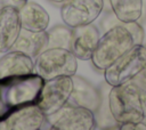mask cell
Returning a JSON list of instances; mask_svg holds the SVG:
<instances>
[{
	"mask_svg": "<svg viewBox=\"0 0 146 130\" xmlns=\"http://www.w3.org/2000/svg\"><path fill=\"white\" fill-rule=\"evenodd\" d=\"M48 32V48H71L73 29L66 24H58Z\"/></svg>",
	"mask_w": 146,
	"mask_h": 130,
	"instance_id": "cell-17",
	"label": "cell"
},
{
	"mask_svg": "<svg viewBox=\"0 0 146 130\" xmlns=\"http://www.w3.org/2000/svg\"><path fill=\"white\" fill-rule=\"evenodd\" d=\"M34 73V59L27 55L9 50L0 58V78Z\"/></svg>",
	"mask_w": 146,
	"mask_h": 130,
	"instance_id": "cell-15",
	"label": "cell"
},
{
	"mask_svg": "<svg viewBox=\"0 0 146 130\" xmlns=\"http://www.w3.org/2000/svg\"><path fill=\"white\" fill-rule=\"evenodd\" d=\"M46 123L50 129L56 130H92L97 128L92 111L70 103L46 116Z\"/></svg>",
	"mask_w": 146,
	"mask_h": 130,
	"instance_id": "cell-6",
	"label": "cell"
},
{
	"mask_svg": "<svg viewBox=\"0 0 146 130\" xmlns=\"http://www.w3.org/2000/svg\"><path fill=\"white\" fill-rule=\"evenodd\" d=\"M133 46V39L123 23L115 25L99 38L91 63L97 70L104 71Z\"/></svg>",
	"mask_w": 146,
	"mask_h": 130,
	"instance_id": "cell-3",
	"label": "cell"
},
{
	"mask_svg": "<svg viewBox=\"0 0 146 130\" xmlns=\"http://www.w3.org/2000/svg\"><path fill=\"white\" fill-rule=\"evenodd\" d=\"M146 66V46L135 44L113 64L104 70L105 81L111 86H119L137 78Z\"/></svg>",
	"mask_w": 146,
	"mask_h": 130,
	"instance_id": "cell-4",
	"label": "cell"
},
{
	"mask_svg": "<svg viewBox=\"0 0 146 130\" xmlns=\"http://www.w3.org/2000/svg\"><path fill=\"white\" fill-rule=\"evenodd\" d=\"M19 1H27V0H19Z\"/></svg>",
	"mask_w": 146,
	"mask_h": 130,
	"instance_id": "cell-24",
	"label": "cell"
},
{
	"mask_svg": "<svg viewBox=\"0 0 146 130\" xmlns=\"http://www.w3.org/2000/svg\"><path fill=\"white\" fill-rule=\"evenodd\" d=\"M22 29L29 31H46L49 25V15L43 7L33 1H24L18 8Z\"/></svg>",
	"mask_w": 146,
	"mask_h": 130,
	"instance_id": "cell-14",
	"label": "cell"
},
{
	"mask_svg": "<svg viewBox=\"0 0 146 130\" xmlns=\"http://www.w3.org/2000/svg\"><path fill=\"white\" fill-rule=\"evenodd\" d=\"M113 14L121 23L138 21L143 11V0H108Z\"/></svg>",
	"mask_w": 146,
	"mask_h": 130,
	"instance_id": "cell-16",
	"label": "cell"
},
{
	"mask_svg": "<svg viewBox=\"0 0 146 130\" xmlns=\"http://www.w3.org/2000/svg\"><path fill=\"white\" fill-rule=\"evenodd\" d=\"M73 90V79L68 75L56 76L44 80L38 106L46 116L57 112L68 103Z\"/></svg>",
	"mask_w": 146,
	"mask_h": 130,
	"instance_id": "cell-7",
	"label": "cell"
},
{
	"mask_svg": "<svg viewBox=\"0 0 146 130\" xmlns=\"http://www.w3.org/2000/svg\"><path fill=\"white\" fill-rule=\"evenodd\" d=\"M24 1H19V0H0V8L5 7V6H15L17 8H19L23 5Z\"/></svg>",
	"mask_w": 146,
	"mask_h": 130,
	"instance_id": "cell-21",
	"label": "cell"
},
{
	"mask_svg": "<svg viewBox=\"0 0 146 130\" xmlns=\"http://www.w3.org/2000/svg\"><path fill=\"white\" fill-rule=\"evenodd\" d=\"M43 83L36 73L0 78V122L19 108L38 104Z\"/></svg>",
	"mask_w": 146,
	"mask_h": 130,
	"instance_id": "cell-1",
	"label": "cell"
},
{
	"mask_svg": "<svg viewBox=\"0 0 146 130\" xmlns=\"http://www.w3.org/2000/svg\"><path fill=\"white\" fill-rule=\"evenodd\" d=\"M104 6V0H67L62 3L60 16L64 24L73 29L94 23Z\"/></svg>",
	"mask_w": 146,
	"mask_h": 130,
	"instance_id": "cell-8",
	"label": "cell"
},
{
	"mask_svg": "<svg viewBox=\"0 0 146 130\" xmlns=\"http://www.w3.org/2000/svg\"><path fill=\"white\" fill-rule=\"evenodd\" d=\"M99 38V31L92 23L73 27L70 50L78 59L89 60L92 57Z\"/></svg>",
	"mask_w": 146,
	"mask_h": 130,
	"instance_id": "cell-10",
	"label": "cell"
},
{
	"mask_svg": "<svg viewBox=\"0 0 146 130\" xmlns=\"http://www.w3.org/2000/svg\"><path fill=\"white\" fill-rule=\"evenodd\" d=\"M108 107L116 123L144 121L139 89L135 80L123 84L113 86L108 95Z\"/></svg>",
	"mask_w": 146,
	"mask_h": 130,
	"instance_id": "cell-2",
	"label": "cell"
},
{
	"mask_svg": "<svg viewBox=\"0 0 146 130\" xmlns=\"http://www.w3.org/2000/svg\"><path fill=\"white\" fill-rule=\"evenodd\" d=\"M78 70V58L65 48H47L34 59V73L49 80L56 76H73Z\"/></svg>",
	"mask_w": 146,
	"mask_h": 130,
	"instance_id": "cell-5",
	"label": "cell"
},
{
	"mask_svg": "<svg viewBox=\"0 0 146 130\" xmlns=\"http://www.w3.org/2000/svg\"><path fill=\"white\" fill-rule=\"evenodd\" d=\"M46 124V115L35 105L17 109L6 120L0 122V129L5 130H39Z\"/></svg>",
	"mask_w": 146,
	"mask_h": 130,
	"instance_id": "cell-9",
	"label": "cell"
},
{
	"mask_svg": "<svg viewBox=\"0 0 146 130\" xmlns=\"http://www.w3.org/2000/svg\"><path fill=\"white\" fill-rule=\"evenodd\" d=\"M73 90L68 103L86 107L94 113L97 112L102 104V97L97 88L82 76L73 75Z\"/></svg>",
	"mask_w": 146,
	"mask_h": 130,
	"instance_id": "cell-12",
	"label": "cell"
},
{
	"mask_svg": "<svg viewBox=\"0 0 146 130\" xmlns=\"http://www.w3.org/2000/svg\"><path fill=\"white\" fill-rule=\"evenodd\" d=\"M22 30L18 8L5 6L0 8V52L11 49Z\"/></svg>",
	"mask_w": 146,
	"mask_h": 130,
	"instance_id": "cell-11",
	"label": "cell"
},
{
	"mask_svg": "<svg viewBox=\"0 0 146 130\" xmlns=\"http://www.w3.org/2000/svg\"><path fill=\"white\" fill-rule=\"evenodd\" d=\"M146 46V44H145ZM140 75H141V78L144 79V80H146V66L144 67V70H143V72L140 73Z\"/></svg>",
	"mask_w": 146,
	"mask_h": 130,
	"instance_id": "cell-23",
	"label": "cell"
},
{
	"mask_svg": "<svg viewBox=\"0 0 146 130\" xmlns=\"http://www.w3.org/2000/svg\"><path fill=\"white\" fill-rule=\"evenodd\" d=\"M48 48L47 31H29L22 29L18 38L10 50L21 51L32 59H35L43 50Z\"/></svg>",
	"mask_w": 146,
	"mask_h": 130,
	"instance_id": "cell-13",
	"label": "cell"
},
{
	"mask_svg": "<svg viewBox=\"0 0 146 130\" xmlns=\"http://www.w3.org/2000/svg\"><path fill=\"white\" fill-rule=\"evenodd\" d=\"M123 25L128 29V31L130 32L132 39H133V43L135 44H144V30L143 27L137 23V21L135 22H127L123 23Z\"/></svg>",
	"mask_w": 146,
	"mask_h": 130,
	"instance_id": "cell-18",
	"label": "cell"
},
{
	"mask_svg": "<svg viewBox=\"0 0 146 130\" xmlns=\"http://www.w3.org/2000/svg\"><path fill=\"white\" fill-rule=\"evenodd\" d=\"M121 130H146V123L144 121L139 122H128L120 124Z\"/></svg>",
	"mask_w": 146,
	"mask_h": 130,
	"instance_id": "cell-20",
	"label": "cell"
},
{
	"mask_svg": "<svg viewBox=\"0 0 146 130\" xmlns=\"http://www.w3.org/2000/svg\"><path fill=\"white\" fill-rule=\"evenodd\" d=\"M133 80H135V82L138 86L139 95H140V101H141V107H143V111H144V115L146 117V80H144L140 74L137 78H135Z\"/></svg>",
	"mask_w": 146,
	"mask_h": 130,
	"instance_id": "cell-19",
	"label": "cell"
},
{
	"mask_svg": "<svg viewBox=\"0 0 146 130\" xmlns=\"http://www.w3.org/2000/svg\"><path fill=\"white\" fill-rule=\"evenodd\" d=\"M47 1H49V2H51V3H58V5H62V3H64V2L67 1V0H47Z\"/></svg>",
	"mask_w": 146,
	"mask_h": 130,
	"instance_id": "cell-22",
	"label": "cell"
}]
</instances>
